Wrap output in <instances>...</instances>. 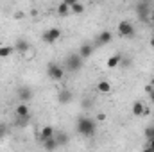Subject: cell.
<instances>
[{"label":"cell","instance_id":"obj_1","mask_svg":"<svg viewBox=\"0 0 154 152\" xmlns=\"http://www.w3.org/2000/svg\"><path fill=\"white\" fill-rule=\"evenodd\" d=\"M77 132L84 138H93L97 134V122L90 116H79L75 123Z\"/></svg>","mask_w":154,"mask_h":152},{"label":"cell","instance_id":"obj_2","mask_svg":"<svg viewBox=\"0 0 154 152\" xmlns=\"http://www.w3.org/2000/svg\"><path fill=\"white\" fill-rule=\"evenodd\" d=\"M82 63H84V59L79 56V52L68 54V56H66V59H65V70H68V72H72V74L81 72Z\"/></svg>","mask_w":154,"mask_h":152},{"label":"cell","instance_id":"obj_3","mask_svg":"<svg viewBox=\"0 0 154 152\" xmlns=\"http://www.w3.org/2000/svg\"><path fill=\"white\" fill-rule=\"evenodd\" d=\"M136 16H138V20L140 22H143V23H147L149 20H151V4L147 2V0H142V2H138V5H136Z\"/></svg>","mask_w":154,"mask_h":152},{"label":"cell","instance_id":"obj_4","mask_svg":"<svg viewBox=\"0 0 154 152\" xmlns=\"http://www.w3.org/2000/svg\"><path fill=\"white\" fill-rule=\"evenodd\" d=\"M65 66H61V65H57V63H48L47 65V75L50 77L52 81H63V77H65Z\"/></svg>","mask_w":154,"mask_h":152},{"label":"cell","instance_id":"obj_5","mask_svg":"<svg viewBox=\"0 0 154 152\" xmlns=\"http://www.w3.org/2000/svg\"><path fill=\"white\" fill-rule=\"evenodd\" d=\"M116 31H118V34H120L122 38H133V36L136 34V29H134V25H133L129 20H122V22L118 23Z\"/></svg>","mask_w":154,"mask_h":152},{"label":"cell","instance_id":"obj_6","mask_svg":"<svg viewBox=\"0 0 154 152\" xmlns=\"http://www.w3.org/2000/svg\"><path fill=\"white\" fill-rule=\"evenodd\" d=\"M61 29L59 27H50L48 31H45L43 34H41V41L43 43H48V45H52V43H56L57 39L61 38Z\"/></svg>","mask_w":154,"mask_h":152},{"label":"cell","instance_id":"obj_7","mask_svg":"<svg viewBox=\"0 0 154 152\" xmlns=\"http://www.w3.org/2000/svg\"><path fill=\"white\" fill-rule=\"evenodd\" d=\"M16 95H18L20 102H27V100H31V99L34 97V93H32V88H31V86H20V88L16 90Z\"/></svg>","mask_w":154,"mask_h":152},{"label":"cell","instance_id":"obj_8","mask_svg":"<svg viewBox=\"0 0 154 152\" xmlns=\"http://www.w3.org/2000/svg\"><path fill=\"white\" fill-rule=\"evenodd\" d=\"M111 41H113L111 31H100V32L97 34V38H95V45H108V43H111Z\"/></svg>","mask_w":154,"mask_h":152},{"label":"cell","instance_id":"obj_9","mask_svg":"<svg viewBox=\"0 0 154 152\" xmlns=\"http://www.w3.org/2000/svg\"><path fill=\"white\" fill-rule=\"evenodd\" d=\"M14 50L20 52V54H25L31 50V43L27 41V38H16V43H14Z\"/></svg>","mask_w":154,"mask_h":152},{"label":"cell","instance_id":"obj_10","mask_svg":"<svg viewBox=\"0 0 154 152\" xmlns=\"http://www.w3.org/2000/svg\"><path fill=\"white\" fill-rule=\"evenodd\" d=\"M72 91L70 90H61L59 93H57V102L59 104H63V106H66V104H70L72 102Z\"/></svg>","mask_w":154,"mask_h":152},{"label":"cell","instance_id":"obj_11","mask_svg":"<svg viewBox=\"0 0 154 152\" xmlns=\"http://www.w3.org/2000/svg\"><path fill=\"white\" fill-rule=\"evenodd\" d=\"M77 52H79V56H81L82 59H88V57H91V54H93V45H91V43H82Z\"/></svg>","mask_w":154,"mask_h":152},{"label":"cell","instance_id":"obj_12","mask_svg":"<svg viewBox=\"0 0 154 152\" xmlns=\"http://www.w3.org/2000/svg\"><path fill=\"white\" fill-rule=\"evenodd\" d=\"M97 91H99V93H102V95H108V93L111 91V82H109V81H106V79L99 81V82H97Z\"/></svg>","mask_w":154,"mask_h":152},{"label":"cell","instance_id":"obj_13","mask_svg":"<svg viewBox=\"0 0 154 152\" xmlns=\"http://www.w3.org/2000/svg\"><path fill=\"white\" fill-rule=\"evenodd\" d=\"M56 134V131H54V127L52 125H45L41 131H39V140L41 141H45V140H48V138H52Z\"/></svg>","mask_w":154,"mask_h":152},{"label":"cell","instance_id":"obj_14","mask_svg":"<svg viewBox=\"0 0 154 152\" xmlns=\"http://www.w3.org/2000/svg\"><path fill=\"white\" fill-rule=\"evenodd\" d=\"M145 113H149V111H147V108L143 106V102L136 100V102L133 104V114H134V116H142V114H145Z\"/></svg>","mask_w":154,"mask_h":152},{"label":"cell","instance_id":"obj_15","mask_svg":"<svg viewBox=\"0 0 154 152\" xmlns=\"http://www.w3.org/2000/svg\"><path fill=\"white\" fill-rule=\"evenodd\" d=\"M120 63H122V54H115V56H111V57L108 59L106 66L113 70V68H116V66H120Z\"/></svg>","mask_w":154,"mask_h":152},{"label":"cell","instance_id":"obj_16","mask_svg":"<svg viewBox=\"0 0 154 152\" xmlns=\"http://www.w3.org/2000/svg\"><path fill=\"white\" fill-rule=\"evenodd\" d=\"M29 122H31V114H25V116H18L16 114V118H14V125L16 127H25V125H29Z\"/></svg>","mask_w":154,"mask_h":152},{"label":"cell","instance_id":"obj_17","mask_svg":"<svg viewBox=\"0 0 154 152\" xmlns=\"http://www.w3.org/2000/svg\"><path fill=\"white\" fill-rule=\"evenodd\" d=\"M41 143H43V147H45L47 150H54V149H57V147H59V143H57L56 136H52V138H48V140H45V141H41Z\"/></svg>","mask_w":154,"mask_h":152},{"label":"cell","instance_id":"obj_18","mask_svg":"<svg viewBox=\"0 0 154 152\" xmlns=\"http://www.w3.org/2000/svg\"><path fill=\"white\" fill-rule=\"evenodd\" d=\"M14 113L18 114V116H25V114H31V113H29V106H27L25 102H20V104L16 106Z\"/></svg>","mask_w":154,"mask_h":152},{"label":"cell","instance_id":"obj_19","mask_svg":"<svg viewBox=\"0 0 154 152\" xmlns=\"http://www.w3.org/2000/svg\"><path fill=\"white\" fill-rule=\"evenodd\" d=\"M57 14H59V16H66V14H70V5L65 4V2L61 0L59 5H57Z\"/></svg>","mask_w":154,"mask_h":152},{"label":"cell","instance_id":"obj_20","mask_svg":"<svg viewBox=\"0 0 154 152\" xmlns=\"http://www.w3.org/2000/svg\"><path fill=\"white\" fill-rule=\"evenodd\" d=\"M13 52H16L14 47H9V45L0 47V57H9V56H13Z\"/></svg>","mask_w":154,"mask_h":152},{"label":"cell","instance_id":"obj_21","mask_svg":"<svg viewBox=\"0 0 154 152\" xmlns=\"http://www.w3.org/2000/svg\"><path fill=\"white\" fill-rule=\"evenodd\" d=\"M70 13H74V14H82V13H84V5L77 0L75 4L70 5Z\"/></svg>","mask_w":154,"mask_h":152},{"label":"cell","instance_id":"obj_22","mask_svg":"<svg viewBox=\"0 0 154 152\" xmlns=\"http://www.w3.org/2000/svg\"><path fill=\"white\" fill-rule=\"evenodd\" d=\"M54 136H56V140H57V143H59V145L68 143V134H66V132H59V134H54Z\"/></svg>","mask_w":154,"mask_h":152},{"label":"cell","instance_id":"obj_23","mask_svg":"<svg viewBox=\"0 0 154 152\" xmlns=\"http://www.w3.org/2000/svg\"><path fill=\"white\" fill-rule=\"evenodd\" d=\"M143 136H145L147 140L154 138V125H147V127H145V131H143Z\"/></svg>","mask_w":154,"mask_h":152},{"label":"cell","instance_id":"obj_24","mask_svg":"<svg viewBox=\"0 0 154 152\" xmlns=\"http://www.w3.org/2000/svg\"><path fill=\"white\" fill-rule=\"evenodd\" d=\"M145 150H151V152H154V138H151V140H147Z\"/></svg>","mask_w":154,"mask_h":152},{"label":"cell","instance_id":"obj_25","mask_svg":"<svg viewBox=\"0 0 154 152\" xmlns=\"http://www.w3.org/2000/svg\"><path fill=\"white\" fill-rule=\"evenodd\" d=\"M90 106H93V100L91 99H84L82 100V108H90Z\"/></svg>","mask_w":154,"mask_h":152},{"label":"cell","instance_id":"obj_26","mask_svg":"<svg viewBox=\"0 0 154 152\" xmlns=\"http://www.w3.org/2000/svg\"><path fill=\"white\" fill-rule=\"evenodd\" d=\"M152 90H154V86H152V84H151V82H149V84L145 86V91H147V93H151Z\"/></svg>","mask_w":154,"mask_h":152},{"label":"cell","instance_id":"obj_27","mask_svg":"<svg viewBox=\"0 0 154 152\" xmlns=\"http://www.w3.org/2000/svg\"><path fill=\"white\" fill-rule=\"evenodd\" d=\"M97 120H99V122H102V120H106V114H104V113H100L99 116H97Z\"/></svg>","mask_w":154,"mask_h":152},{"label":"cell","instance_id":"obj_28","mask_svg":"<svg viewBox=\"0 0 154 152\" xmlns=\"http://www.w3.org/2000/svg\"><path fill=\"white\" fill-rule=\"evenodd\" d=\"M63 2H65V4H68V5H72V4H75L77 0H63Z\"/></svg>","mask_w":154,"mask_h":152},{"label":"cell","instance_id":"obj_29","mask_svg":"<svg viewBox=\"0 0 154 152\" xmlns=\"http://www.w3.org/2000/svg\"><path fill=\"white\" fill-rule=\"evenodd\" d=\"M149 97H151V100H152V102H154V90H152V91H151V93H149Z\"/></svg>","mask_w":154,"mask_h":152},{"label":"cell","instance_id":"obj_30","mask_svg":"<svg viewBox=\"0 0 154 152\" xmlns=\"http://www.w3.org/2000/svg\"><path fill=\"white\" fill-rule=\"evenodd\" d=\"M151 22H152V23H154V9H152V11H151Z\"/></svg>","mask_w":154,"mask_h":152},{"label":"cell","instance_id":"obj_31","mask_svg":"<svg viewBox=\"0 0 154 152\" xmlns=\"http://www.w3.org/2000/svg\"><path fill=\"white\" fill-rule=\"evenodd\" d=\"M151 84H152V86H154V77H152V79H151Z\"/></svg>","mask_w":154,"mask_h":152},{"label":"cell","instance_id":"obj_32","mask_svg":"<svg viewBox=\"0 0 154 152\" xmlns=\"http://www.w3.org/2000/svg\"><path fill=\"white\" fill-rule=\"evenodd\" d=\"M147 2H149V4H151V2H154V0H147Z\"/></svg>","mask_w":154,"mask_h":152}]
</instances>
